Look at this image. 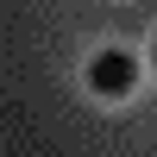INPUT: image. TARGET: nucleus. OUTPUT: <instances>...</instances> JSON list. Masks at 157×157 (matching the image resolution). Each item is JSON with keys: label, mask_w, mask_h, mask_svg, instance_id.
Instances as JSON below:
<instances>
[{"label": "nucleus", "mask_w": 157, "mask_h": 157, "mask_svg": "<svg viewBox=\"0 0 157 157\" xmlns=\"http://www.w3.org/2000/svg\"><path fill=\"white\" fill-rule=\"evenodd\" d=\"M88 88H94L101 101H126L138 88V57L132 50H101V57H88Z\"/></svg>", "instance_id": "obj_1"}, {"label": "nucleus", "mask_w": 157, "mask_h": 157, "mask_svg": "<svg viewBox=\"0 0 157 157\" xmlns=\"http://www.w3.org/2000/svg\"><path fill=\"white\" fill-rule=\"evenodd\" d=\"M151 69H157V44H151Z\"/></svg>", "instance_id": "obj_2"}]
</instances>
